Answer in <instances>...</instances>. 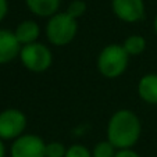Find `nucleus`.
Returning a JSON list of instances; mask_svg holds the SVG:
<instances>
[{
  "label": "nucleus",
  "instance_id": "nucleus-19",
  "mask_svg": "<svg viewBox=\"0 0 157 157\" xmlns=\"http://www.w3.org/2000/svg\"><path fill=\"white\" fill-rule=\"evenodd\" d=\"M0 157H6V147H4L2 139H0Z\"/></svg>",
  "mask_w": 157,
  "mask_h": 157
},
{
  "label": "nucleus",
  "instance_id": "nucleus-14",
  "mask_svg": "<svg viewBox=\"0 0 157 157\" xmlns=\"http://www.w3.org/2000/svg\"><path fill=\"white\" fill-rule=\"evenodd\" d=\"M67 153V147L64 143L53 140V142L46 143L44 146V157H65Z\"/></svg>",
  "mask_w": 157,
  "mask_h": 157
},
{
  "label": "nucleus",
  "instance_id": "nucleus-4",
  "mask_svg": "<svg viewBox=\"0 0 157 157\" xmlns=\"http://www.w3.org/2000/svg\"><path fill=\"white\" fill-rule=\"evenodd\" d=\"M20 60L28 71L39 74L50 68L52 63H53V54L46 44L35 42V43L25 44L21 48Z\"/></svg>",
  "mask_w": 157,
  "mask_h": 157
},
{
  "label": "nucleus",
  "instance_id": "nucleus-2",
  "mask_svg": "<svg viewBox=\"0 0 157 157\" xmlns=\"http://www.w3.org/2000/svg\"><path fill=\"white\" fill-rule=\"evenodd\" d=\"M129 56L124 50L122 44L113 43L107 44L106 48L101 49V52L98 56V70L104 78L116 79L121 77L128 68Z\"/></svg>",
  "mask_w": 157,
  "mask_h": 157
},
{
  "label": "nucleus",
  "instance_id": "nucleus-11",
  "mask_svg": "<svg viewBox=\"0 0 157 157\" xmlns=\"http://www.w3.org/2000/svg\"><path fill=\"white\" fill-rule=\"evenodd\" d=\"M29 11L38 17H53L57 14L61 0H25Z\"/></svg>",
  "mask_w": 157,
  "mask_h": 157
},
{
  "label": "nucleus",
  "instance_id": "nucleus-6",
  "mask_svg": "<svg viewBox=\"0 0 157 157\" xmlns=\"http://www.w3.org/2000/svg\"><path fill=\"white\" fill-rule=\"evenodd\" d=\"M44 146L40 136L33 133H24L13 142L10 154L11 157H44Z\"/></svg>",
  "mask_w": 157,
  "mask_h": 157
},
{
  "label": "nucleus",
  "instance_id": "nucleus-16",
  "mask_svg": "<svg viewBox=\"0 0 157 157\" xmlns=\"http://www.w3.org/2000/svg\"><path fill=\"white\" fill-rule=\"evenodd\" d=\"M65 157H92V151L83 145H72L67 147Z\"/></svg>",
  "mask_w": 157,
  "mask_h": 157
},
{
  "label": "nucleus",
  "instance_id": "nucleus-17",
  "mask_svg": "<svg viewBox=\"0 0 157 157\" xmlns=\"http://www.w3.org/2000/svg\"><path fill=\"white\" fill-rule=\"evenodd\" d=\"M114 157H140V156L132 149H122V150H117Z\"/></svg>",
  "mask_w": 157,
  "mask_h": 157
},
{
  "label": "nucleus",
  "instance_id": "nucleus-7",
  "mask_svg": "<svg viewBox=\"0 0 157 157\" xmlns=\"http://www.w3.org/2000/svg\"><path fill=\"white\" fill-rule=\"evenodd\" d=\"M111 9L118 20L128 24H135L145 18L143 0H111Z\"/></svg>",
  "mask_w": 157,
  "mask_h": 157
},
{
  "label": "nucleus",
  "instance_id": "nucleus-5",
  "mask_svg": "<svg viewBox=\"0 0 157 157\" xmlns=\"http://www.w3.org/2000/svg\"><path fill=\"white\" fill-rule=\"evenodd\" d=\"M27 117L18 109H6L0 113V139L15 140L24 135Z\"/></svg>",
  "mask_w": 157,
  "mask_h": 157
},
{
  "label": "nucleus",
  "instance_id": "nucleus-18",
  "mask_svg": "<svg viewBox=\"0 0 157 157\" xmlns=\"http://www.w3.org/2000/svg\"><path fill=\"white\" fill-rule=\"evenodd\" d=\"M7 11H9V3L7 0H0V22L4 20V17L7 15Z\"/></svg>",
  "mask_w": 157,
  "mask_h": 157
},
{
  "label": "nucleus",
  "instance_id": "nucleus-1",
  "mask_svg": "<svg viewBox=\"0 0 157 157\" xmlns=\"http://www.w3.org/2000/svg\"><path fill=\"white\" fill-rule=\"evenodd\" d=\"M142 124L136 114L128 109L117 110L107 124V140L117 150L132 149L140 138Z\"/></svg>",
  "mask_w": 157,
  "mask_h": 157
},
{
  "label": "nucleus",
  "instance_id": "nucleus-10",
  "mask_svg": "<svg viewBox=\"0 0 157 157\" xmlns=\"http://www.w3.org/2000/svg\"><path fill=\"white\" fill-rule=\"evenodd\" d=\"M14 35L21 46H25V44L38 42V38L40 35V28H39L38 22H35L33 20H25L17 25Z\"/></svg>",
  "mask_w": 157,
  "mask_h": 157
},
{
  "label": "nucleus",
  "instance_id": "nucleus-3",
  "mask_svg": "<svg viewBox=\"0 0 157 157\" xmlns=\"http://www.w3.org/2000/svg\"><path fill=\"white\" fill-rule=\"evenodd\" d=\"M78 32V22L67 13H57L46 24V38L53 46L63 48L74 40Z\"/></svg>",
  "mask_w": 157,
  "mask_h": 157
},
{
  "label": "nucleus",
  "instance_id": "nucleus-13",
  "mask_svg": "<svg viewBox=\"0 0 157 157\" xmlns=\"http://www.w3.org/2000/svg\"><path fill=\"white\" fill-rule=\"evenodd\" d=\"M116 153V147L109 140H101L95 145L92 150V157H114Z\"/></svg>",
  "mask_w": 157,
  "mask_h": 157
},
{
  "label": "nucleus",
  "instance_id": "nucleus-15",
  "mask_svg": "<svg viewBox=\"0 0 157 157\" xmlns=\"http://www.w3.org/2000/svg\"><path fill=\"white\" fill-rule=\"evenodd\" d=\"M85 11H86L85 2H83V0H74V2H71V3L68 4L65 13H67L70 17L74 18V20H78L79 17H82V15L85 14Z\"/></svg>",
  "mask_w": 157,
  "mask_h": 157
},
{
  "label": "nucleus",
  "instance_id": "nucleus-20",
  "mask_svg": "<svg viewBox=\"0 0 157 157\" xmlns=\"http://www.w3.org/2000/svg\"><path fill=\"white\" fill-rule=\"evenodd\" d=\"M153 28H154V32L157 33V15L154 17V22H153Z\"/></svg>",
  "mask_w": 157,
  "mask_h": 157
},
{
  "label": "nucleus",
  "instance_id": "nucleus-8",
  "mask_svg": "<svg viewBox=\"0 0 157 157\" xmlns=\"http://www.w3.org/2000/svg\"><path fill=\"white\" fill-rule=\"evenodd\" d=\"M20 42L17 40L14 32L9 29H0V64H7L15 57H20Z\"/></svg>",
  "mask_w": 157,
  "mask_h": 157
},
{
  "label": "nucleus",
  "instance_id": "nucleus-12",
  "mask_svg": "<svg viewBox=\"0 0 157 157\" xmlns=\"http://www.w3.org/2000/svg\"><path fill=\"white\" fill-rule=\"evenodd\" d=\"M124 50L128 53V56H139L146 49V39L140 35H131L122 43Z\"/></svg>",
  "mask_w": 157,
  "mask_h": 157
},
{
  "label": "nucleus",
  "instance_id": "nucleus-9",
  "mask_svg": "<svg viewBox=\"0 0 157 157\" xmlns=\"http://www.w3.org/2000/svg\"><path fill=\"white\" fill-rule=\"evenodd\" d=\"M138 95L147 104H157V74L143 75L138 82Z\"/></svg>",
  "mask_w": 157,
  "mask_h": 157
}]
</instances>
